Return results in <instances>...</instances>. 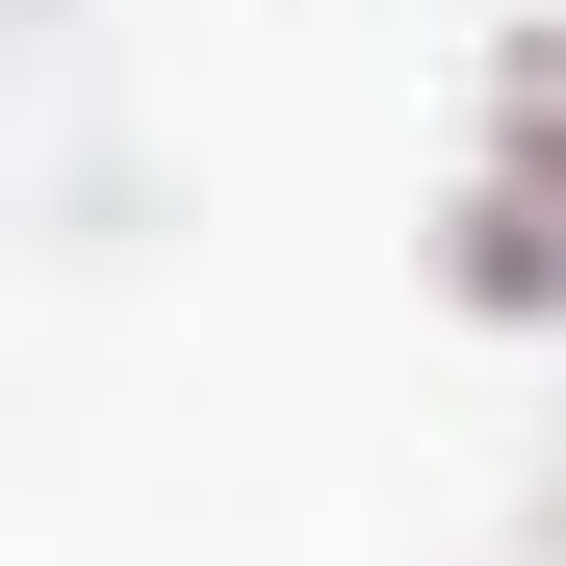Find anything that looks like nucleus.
Returning a JSON list of instances; mask_svg holds the SVG:
<instances>
[{"mask_svg":"<svg viewBox=\"0 0 566 566\" xmlns=\"http://www.w3.org/2000/svg\"><path fill=\"white\" fill-rule=\"evenodd\" d=\"M438 283L463 310H566V27H515V104H490V180L438 207Z\"/></svg>","mask_w":566,"mask_h":566,"instance_id":"f257e3e1","label":"nucleus"}]
</instances>
